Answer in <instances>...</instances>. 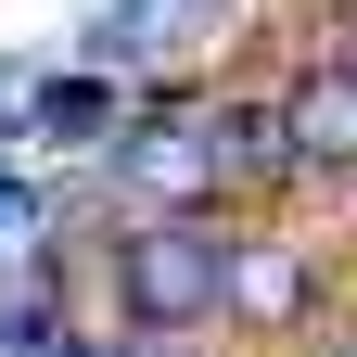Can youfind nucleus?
Returning <instances> with one entry per match:
<instances>
[{
	"instance_id": "1",
	"label": "nucleus",
	"mask_w": 357,
	"mask_h": 357,
	"mask_svg": "<svg viewBox=\"0 0 357 357\" xmlns=\"http://www.w3.org/2000/svg\"><path fill=\"white\" fill-rule=\"evenodd\" d=\"M128 306L153 332H192L204 306H230V255L204 230H178V217H153V230H128Z\"/></svg>"
},
{
	"instance_id": "2",
	"label": "nucleus",
	"mask_w": 357,
	"mask_h": 357,
	"mask_svg": "<svg viewBox=\"0 0 357 357\" xmlns=\"http://www.w3.org/2000/svg\"><path fill=\"white\" fill-rule=\"evenodd\" d=\"M281 115H294V153L306 166H357V64H319Z\"/></svg>"
},
{
	"instance_id": "3",
	"label": "nucleus",
	"mask_w": 357,
	"mask_h": 357,
	"mask_svg": "<svg viewBox=\"0 0 357 357\" xmlns=\"http://www.w3.org/2000/svg\"><path fill=\"white\" fill-rule=\"evenodd\" d=\"M128 178H141V192H166V204H204V192H230V178H217V141H204V128H141V141H128Z\"/></svg>"
},
{
	"instance_id": "4",
	"label": "nucleus",
	"mask_w": 357,
	"mask_h": 357,
	"mask_svg": "<svg viewBox=\"0 0 357 357\" xmlns=\"http://www.w3.org/2000/svg\"><path fill=\"white\" fill-rule=\"evenodd\" d=\"M204 141H217V178H281V166H294V115H281V102H230Z\"/></svg>"
},
{
	"instance_id": "5",
	"label": "nucleus",
	"mask_w": 357,
	"mask_h": 357,
	"mask_svg": "<svg viewBox=\"0 0 357 357\" xmlns=\"http://www.w3.org/2000/svg\"><path fill=\"white\" fill-rule=\"evenodd\" d=\"M230 306H243V319H268V332H281V319H306V268H294L281 243L230 255Z\"/></svg>"
},
{
	"instance_id": "6",
	"label": "nucleus",
	"mask_w": 357,
	"mask_h": 357,
	"mask_svg": "<svg viewBox=\"0 0 357 357\" xmlns=\"http://www.w3.org/2000/svg\"><path fill=\"white\" fill-rule=\"evenodd\" d=\"M38 128H52V141H89V128H102V89H89V77L38 89Z\"/></svg>"
},
{
	"instance_id": "7",
	"label": "nucleus",
	"mask_w": 357,
	"mask_h": 357,
	"mask_svg": "<svg viewBox=\"0 0 357 357\" xmlns=\"http://www.w3.org/2000/svg\"><path fill=\"white\" fill-rule=\"evenodd\" d=\"M0 230H26V192H13V178H0Z\"/></svg>"
},
{
	"instance_id": "8",
	"label": "nucleus",
	"mask_w": 357,
	"mask_h": 357,
	"mask_svg": "<svg viewBox=\"0 0 357 357\" xmlns=\"http://www.w3.org/2000/svg\"><path fill=\"white\" fill-rule=\"evenodd\" d=\"M52 357H77V344H52Z\"/></svg>"
}]
</instances>
